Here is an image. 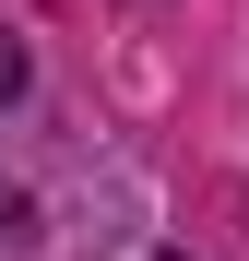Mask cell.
Here are the masks:
<instances>
[{
    "mask_svg": "<svg viewBox=\"0 0 249 261\" xmlns=\"http://www.w3.org/2000/svg\"><path fill=\"white\" fill-rule=\"evenodd\" d=\"M12 95H24V48L0 36V107H12Z\"/></svg>",
    "mask_w": 249,
    "mask_h": 261,
    "instance_id": "cell-1",
    "label": "cell"
}]
</instances>
